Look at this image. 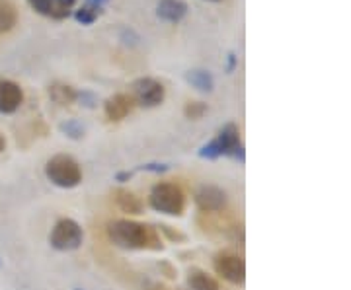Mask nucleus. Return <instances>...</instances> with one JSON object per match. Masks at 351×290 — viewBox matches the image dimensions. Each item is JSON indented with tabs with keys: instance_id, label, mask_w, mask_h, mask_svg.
<instances>
[{
	"instance_id": "nucleus-11",
	"label": "nucleus",
	"mask_w": 351,
	"mask_h": 290,
	"mask_svg": "<svg viewBox=\"0 0 351 290\" xmlns=\"http://www.w3.org/2000/svg\"><path fill=\"white\" fill-rule=\"evenodd\" d=\"M133 107H135V100L129 94H115L106 101L104 109H106V115L110 121H121L133 111Z\"/></svg>"
},
{
	"instance_id": "nucleus-21",
	"label": "nucleus",
	"mask_w": 351,
	"mask_h": 290,
	"mask_svg": "<svg viewBox=\"0 0 351 290\" xmlns=\"http://www.w3.org/2000/svg\"><path fill=\"white\" fill-rule=\"evenodd\" d=\"M141 170H145V172H152V174H162L168 170V166L164 164H145Z\"/></svg>"
},
{
	"instance_id": "nucleus-23",
	"label": "nucleus",
	"mask_w": 351,
	"mask_h": 290,
	"mask_svg": "<svg viewBox=\"0 0 351 290\" xmlns=\"http://www.w3.org/2000/svg\"><path fill=\"white\" fill-rule=\"evenodd\" d=\"M234 66H237V55H234V53H230V55H228V68H226V70H228V72H232V70H234Z\"/></svg>"
},
{
	"instance_id": "nucleus-19",
	"label": "nucleus",
	"mask_w": 351,
	"mask_h": 290,
	"mask_svg": "<svg viewBox=\"0 0 351 290\" xmlns=\"http://www.w3.org/2000/svg\"><path fill=\"white\" fill-rule=\"evenodd\" d=\"M184 114H186V117L191 119V121H199L201 117L207 114V105H205L203 101H189V103H186Z\"/></svg>"
},
{
	"instance_id": "nucleus-17",
	"label": "nucleus",
	"mask_w": 351,
	"mask_h": 290,
	"mask_svg": "<svg viewBox=\"0 0 351 290\" xmlns=\"http://www.w3.org/2000/svg\"><path fill=\"white\" fill-rule=\"evenodd\" d=\"M186 80H188L193 88L199 90V92H213L215 80L211 72H207V70H199V68L189 70L188 75H186Z\"/></svg>"
},
{
	"instance_id": "nucleus-6",
	"label": "nucleus",
	"mask_w": 351,
	"mask_h": 290,
	"mask_svg": "<svg viewBox=\"0 0 351 290\" xmlns=\"http://www.w3.org/2000/svg\"><path fill=\"white\" fill-rule=\"evenodd\" d=\"M215 271H217V275H221L232 285H244V280H246V263L237 253H219L215 257Z\"/></svg>"
},
{
	"instance_id": "nucleus-8",
	"label": "nucleus",
	"mask_w": 351,
	"mask_h": 290,
	"mask_svg": "<svg viewBox=\"0 0 351 290\" xmlns=\"http://www.w3.org/2000/svg\"><path fill=\"white\" fill-rule=\"evenodd\" d=\"M195 205L205 213H219L226 207V193L217 185H203L195 193Z\"/></svg>"
},
{
	"instance_id": "nucleus-24",
	"label": "nucleus",
	"mask_w": 351,
	"mask_h": 290,
	"mask_svg": "<svg viewBox=\"0 0 351 290\" xmlns=\"http://www.w3.org/2000/svg\"><path fill=\"white\" fill-rule=\"evenodd\" d=\"M86 2H90V4H94V6H104V2H106V0H86Z\"/></svg>"
},
{
	"instance_id": "nucleus-22",
	"label": "nucleus",
	"mask_w": 351,
	"mask_h": 290,
	"mask_svg": "<svg viewBox=\"0 0 351 290\" xmlns=\"http://www.w3.org/2000/svg\"><path fill=\"white\" fill-rule=\"evenodd\" d=\"M131 176H133L131 172H119V174L115 176V179H117V181H121V183H125V181L131 179Z\"/></svg>"
},
{
	"instance_id": "nucleus-16",
	"label": "nucleus",
	"mask_w": 351,
	"mask_h": 290,
	"mask_svg": "<svg viewBox=\"0 0 351 290\" xmlns=\"http://www.w3.org/2000/svg\"><path fill=\"white\" fill-rule=\"evenodd\" d=\"M18 22V12L10 0H0V34H8Z\"/></svg>"
},
{
	"instance_id": "nucleus-4",
	"label": "nucleus",
	"mask_w": 351,
	"mask_h": 290,
	"mask_svg": "<svg viewBox=\"0 0 351 290\" xmlns=\"http://www.w3.org/2000/svg\"><path fill=\"white\" fill-rule=\"evenodd\" d=\"M151 207L168 216H180L186 209V195L176 183H156L151 191Z\"/></svg>"
},
{
	"instance_id": "nucleus-26",
	"label": "nucleus",
	"mask_w": 351,
	"mask_h": 290,
	"mask_svg": "<svg viewBox=\"0 0 351 290\" xmlns=\"http://www.w3.org/2000/svg\"><path fill=\"white\" fill-rule=\"evenodd\" d=\"M213 2H219V0H213Z\"/></svg>"
},
{
	"instance_id": "nucleus-15",
	"label": "nucleus",
	"mask_w": 351,
	"mask_h": 290,
	"mask_svg": "<svg viewBox=\"0 0 351 290\" xmlns=\"http://www.w3.org/2000/svg\"><path fill=\"white\" fill-rule=\"evenodd\" d=\"M49 96L51 100L55 101V103H59V105H71V103H75L78 100V94H76L75 88H71L66 84H59V82L51 84Z\"/></svg>"
},
{
	"instance_id": "nucleus-10",
	"label": "nucleus",
	"mask_w": 351,
	"mask_h": 290,
	"mask_svg": "<svg viewBox=\"0 0 351 290\" xmlns=\"http://www.w3.org/2000/svg\"><path fill=\"white\" fill-rule=\"evenodd\" d=\"M27 2L36 12L43 14L47 18L63 20L71 14V8L75 6L76 0H27Z\"/></svg>"
},
{
	"instance_id": "nucleus-9",
	"label": "nucleus",
	"mask_w": 351,
	"mask_h": 290,
	"mask_svg": "<svg viewBox=\"0 0 351 290\" xmlns=\"http://www.w3.org/2000/svg\"><path fill=\"white\" fill-rule=\"evenodd\" d=\"M24 101L22 88L12 80H0V114H14Z\"/></svg>"
},
{
	"instance_id": "nucleus-14",
	"label": "nucleus",
	"mask_w": 351,
	"mask_h": 290,
	"mask_svg": "<svg viewBox=\"0 0 351 290\" xmlns=\"http://www.w3.org/2000/svg\"><path fill=\"white\" fill-rule=\"evenodd\" d=\"M188 287L191 290H219V282L201 269L189 271Z\"/></svg>"
},
{
	"instance_id": "nucleus-3",
	"label": "nucleus",
	"mask_w": 351,
	"mask_h": 290,
	"mask_svg": "<svg viewBox=\"0 0 351 290\" xmlns=\"http://www.w3.org/2000/svg\"><path fill=\"white\" fill-rule=\"evenodd\" d=\"M45 176L53 185L61 189H73L82 181V170L75 158L66 154H57L45 164Z\"/></svg>"
},
{
	"instance_id": "nucleus-12",
	"label": "nucleus",
	"mask_w": 351,
	"mask_h": 290,
	"mask_svg": "<svg viewBox=\"0 0 351 290\" xmlns=\"http://www.w3.org/2000/svg\"><path fill=\"white\" fill-rule=\"evenodd\" d=\"M188 12V4L184 0H160L158 2V8H156V14L158 18H162L164 22H180L184 16Z\"/></svg>"
},
{
	"instance_id": "nucleus-13",
	"label": "nucleus",
	"mask_w": 351,
	"mask_h": 290,
	"mask_svg": "<svg viewBox=\"0 0 351 290\" xmlns=\"http://www.w3.org/2000/svg\"><path fill=\"white\" fill-rule=\"evenodd\" d=\"M115 201L119 205V209L127 215H141V211H143V201L131 191H117Z\"/></svg>"
},
{
	"instance_id": "nucleus-7",
	"label": "nucleus",
	"mask_w": 351,
	"mask_h": 290,
	"mask_svg": "<svg viewBox=\"0 0 351 290\" xmlns=\"http://www.w3.org/2000/svg\"><path fill=\"white\" fill-rule=\"evenodd\" d=\"M166 90L164 86L154 80V78H138L137 82L133 84V100L143 107H156L164 101Z\"/></svg>"
},
{
	"instance_id": "nucleus-25",
	"label": "nucleus",
	"mask_w": 351,
	"mask_h": 290,
	"mask_svg": "<svg viewBox=\"0 0 351 290\" xmlns=\"http://www.w3.org/2000/svg\"><path fill=\"white\" fill-rule=\"evenodd\" d=\"M4 148H6V140H4V137L0 135V152L4 150Z\"/></svg>"
},
{
	"instance_id": "nucleus-20",
	"label": "nucleus",
	"mask_w": 351,
	"mask_h": 290,
	"mask_svg": "<svg viewBox=\"0 0 351 290\" xmlns=\"http://www.w3.org/2000/svg\"><path fill=\"white\" fill-rule=\"evenodd\" d=\"M61 131L66 137H71V139H80L84 135V129H82V125L78 121H66V123L61 125Z\"/></svg>"
},
{
	"instance_id": "nucleus-1",
	"label": "nucleus",
	"mask_w": 351,
	"mask_h": 290,
	"mask_svg": "<svg viewBox=\"0 0 351 290\" xmlns=\"http://www.w3.org/2000/svg\"><path fill=\"white\" fill-rule=\"evenodd\" d=\"M110 240L123 250H149L158 248V240L151 228L133 220H113L108 226Z\"/></svg>"
},
{
	"instance_id": "nucleus-5",
	"label": "nucleus",
	"mask_w": 351,
	"mask_h": 290,
	"mask_svg": "<svg viewBox=\"0 0 351 290\" xmlns=\"http://www.w3.org/2000/svg\"><path fill=\"white\" fill-rule=\"evenodd\" d=\"M82 238H84V234H82L80 224L73 218H63L51 230L49 243L57 252H75L80 248Z\"/></svg>"
},
{
	"instance_id": "nucleus-18",
	"label": "nucleus",
	"mask_w": 351,
	"mask_h": 290,
	"mask_svg": "<svg viewBox=\"0 0 351 290\" xmlns=\"http://www.w3.org/2000/svg\"><path fill=\"white\" fill-rule=\"evenodd\" d=\"M100 14H101L100 6H94V4H90V2H84V6H82L80 10H76L75 18L82 25H90V24H94V22L100 18Z\"/></svg>"
},
{
	"instance_id": "nucleus-2",
	"label": "nucleus",
	"mask_w": 351,
	"mask_h": 290,
	"mask_svg": "<svg viewBox=\"0 0 351 290\" xmlns=\"http://www.w3.org/2000/svg\"><path fill=\"white\" fill-rule=\"evenodd\" d=\"M230 154L237 156L240 162H244V152H242V144H240V131L234 123H226L219 131V135L199 150L201 158H207V160H215L219 156H230Z\"/></svg>"
}]
</instances>
